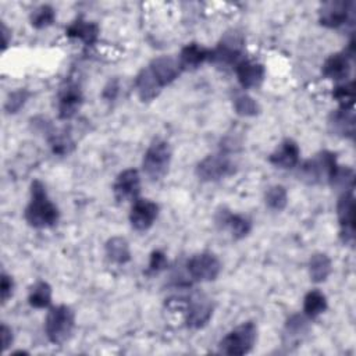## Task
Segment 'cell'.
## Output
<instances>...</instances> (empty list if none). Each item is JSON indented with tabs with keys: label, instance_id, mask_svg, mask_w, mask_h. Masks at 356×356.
<instances>
[{
	"label": "cell",
	"instance_id": "obj_2",
	"mask_svg": "<svg viewBox=\"0 0 356 356\" xmlns=\"http://www.w3.org/2000/svg\"><path fill=\"white\" fill-rule=\"evenodd\" d=\"M337 157L332 152L323 150L313 157L305 160L298 168V177L307 185L330 184L337 168Z\"/></svg>",
	"mask_w": 356,
	"mask_h": 356
},
{
	"label": "cell",
	"instance_id": "obj_20",
	"mask_svg": "<svg viewBox=\"0 0 356 356\" xmlns=\"http://www.w3.org/2000/svg\"><path fill=\"white\" fill-rule=\"evenodd\" d=\"M135 89L142 102H152L160 95L163 86L152 74V71L147 67H145L139 71V74L135 78Z\"/></svg>",
	"mask_w": 356,
	"mask_h": 356
},
{
	"label": "cell",
	"instance_id": "obj_9",
	"mask_svg": "<svg viewBox=\"0 0 356 356\" xmlns=\"http://www.w3.org/2000/svg\"><path fill=\"white\" fill-rule=\"evenodd\" d=\"M337 214L339 221V236L343 243L353 245L355 242V196L353 191L342 192L337 203Z\"/></svg>",
	"mask_w": 356,
	"mask_h": 356
},
{
	"label": "cell",
	"instance_id": "obj_8",
	"mask_svg": "<svg viewBox=\"0 0 356 356\" xmlns=\"http://www.w3.org/2000/svg\"><path fill=\"white\" fill-rule=\"evenodd\" d=\"M186 271L191 280L193 281H199V282L214 281L221 271V263L214 253L202 252V253L193 254L188 260Z\"/></svg>",
	"mask_w": 356,
	"mask_h": 356
},
{
	"label": "cell",
	"instance_id": "obj_32",
	"mask_svg": "<svg viewBox=\"0 0 356 356\" xmlns=\"http://www.w3.org/2000/svg\"><path fill=\"white\" fill-rule=\"evenodd\" d=\"M332 96L339 103V108H353V100H355L353 81H348L337 85L332 90Z\"/></svg>",
	"mask_w": 356,
	"mask_h": 356
},
{
	"label": "cell",
	"instance_id": "obj_25",
	"mask_svg": "<svg viewBox=\"0 0 356 356\" xmlns=\"http://www.w3.org/2000/svg\"><path fill=\"white\" fill-rule=\"evenodd\" d=\"M328 307L327 298L318 289H313L307 292L303 298V313L309 318H314L323 314Z\"/></svg>",
	"mask_w": 356,
	"mask_h": 356
},
{
	"label": "cell",
	"instance_id": "obj_13",
	"mask_svg": "<svg viewBox=\"0 0 356 356\" xmlns=\"http://www.w3.org/2000/svg\"><path fill=\"white\" fill-rule=\"evenodd\" d=\"M159 216V204L149 199H136L129 211V222L136 231L149 229Z\"/></svg>",
	"mask_w": 356,
	"mask_h": 356
},
{
	"label": "cell",
	"instance_id": "obj_30",
	"mask_svg": "<svg viewBox=\"0 0 356 356\" xmlns=\"http://www.w3.org/2000/svg\"><path fill=\"white\" fill-rule=\"evenodd\" d=\"M266 206L274 211H281L288 203V193L282 185H273L266 191L264 195Z\"/></svg>",
	"mask_w": 356,
	"mask_h": 356
},
{
	"label": "cell",
	"instance_id": "obj_37",
	"mask_svg": "<svg viewBox=\"0 0 356 356\" xmlns=\"http://www.w3.org/2000/svg\"><path fill=\"white\" fill-rule=\"evenodd\" d=\"M13 291H14V281L13 278L6 274V273H1V280H0V295H1V302L6 303L11 295H13Z\"/></svg>",
	"mask_w": 356,
	"mask_h": 356
},
{
	"label": "cell",
	"instance_id": "obj_29",
	"mask_svg": "<svg viewBox=\"0 0 356 356\" xmlns=\"http://www.w3.org/2000/svg\"><path fill=\"white\" fill-rule=\"evenodd\" d=\"M56 19V10L49 4H40L35 10H32L29 15L31 25L36 29H43L50 26Z\"/></svg>",
	"mask_w": 356,
	"mask_h": 356
},
{
	"label": "cell",
	"instance_id": "obj_38",
	"mask_svg": "<svg viewBox=\"0 0 356 356\" xmlns=\"http://www.w3.org/2000/svg\"><path fill=\"white\" fill-rule=\"evenodd\" d=\"M117 93H118V83H117V81L114 79V81H110V82L104 86L102 95H103V97H104L106 100H114L115 96H117Z\"/></svg>",
	"mask_w": 356,
	"mask_h": 356
},
{
	"label": "cell",
	"instance_id": "obj_27",
	"mask_svg": "<svg viewBox=\"0 0 356 356\" xmlns=\"http://www.w3.org/2000/svg\"><path fill=\"white\" fill-rule=\"evenodd\" d=\"M28 302L35 309H44L51 303V286L46 281L35 282L28 293Z\"/></svg>",
	"mask_w": 356,
	"mask_h": 356
},
{
	"label": "cell",
	"instance_id": "obj_22",
	"mask_svg": "<svg viewBox=\"0 0 356 356\" xmlns=\"http://www.w3.org/2000/svg\"><path fill=\"white\" fill-rule=\"evenodd\" d=\"M328 127L332 134L353 138L355 135V113L353 108H338L331 113Z\"/></svg>",
	"mask_w": 356,
	"mask_h": 356
},
{
	"label": "cell",
	"instance_id": "obj_21",
	"mask_svg": "<svg viewBox=\"0 0 356 356\" xmlns=\"http://www.w3.org/2000/svg\"><path fill=\"white\" fill-rule=\"evenodd\" d=\"M209 58H210V49L199 44V43H195V42L184 46L178 56V61H179L182 71L184 70H196Z\"/></svg>",
	"mask_w": 356,
	"mask_h": 356
},
{
	"label": "cell",
	"instance_id": "obj_24",
	"mask_svg": "<svg viewBox=\"0 0 356 356\" xmlns=\"http://www.w3.org/2000/svg\"><path fill=\"white\" fill-rule=\"evenodd\" d=\"M106 256L117 264H125L131 260L129 245L122 236H113L106 242Z\"/></svg>",
	"mask_w": 356,
	"mask_h": 356
},
{
	"label": "cell",
	"instance_id": "obj_36",
	"mask_svg": "<svg viewBox=\"0 0 356 356\" xmlns=\"http://www.w3.org/2000/svg\"><path fill=\"white\" fill-rule=\"evenodd\" d=\"M168 266V260L164 252L161 250H153L150 253V259H149V266H147V273L150 274H157L160 271H163L165 267Z\"/></svg>",
	"mask_w": 356,
	"mask_h": 356
},
{
	"label": "cell",
	"instance_id": "obj_26",
	"mask_svg": "<svg viewBox=\"0 0 356 356\" xmlns=\"http://www.w3.org/2000/svg\"><path fill=\"white\" fill-rule=\"evenodd\" d=\"M331 273V260L325 253H314L309 260V274L313 282H324Z\"/></svg>",
	"mask_w": 356,
	"mask_h": 356
},
{
	"label": "cell",
	"instance_id": "obj_31",
	"mask_svg": "<svg viewBox=\"0 0 356 356\" xmlns=\"http://www.w3.org/2000/svg\"><path fill=\"white\" fill-rule=\"evenodd\" d=\"M234 110L241 117H254L260 113V106L252 96L239 93L234 97Z\"/></svg>",
	"mask_w": 356,
	"mask_h": 356
},
{
	"label": "cell",
	"instance_id": "obj_34",
	"mask_svg": "<svg viewBox=\"0 0 356 356\" xmlns=\"http://www.w3.org/2000/svg\"><path fill=\"white\" fill-rule=\"evenodd\" d=\"M28 97H29V92L26 89H17V90L11 92L4 103V110L10 114L19 111L24 107V104L26 103Z\"/></svg>",
	"mask_w": 356,
	"mask_h": 356
},
{
	"label": "cell",
	"instance_id": "obj_40",
	"mask_svg": "<svg viewBox=\"0 0 356 356\" xmlns=\"http://www.w3.org/2000/svg\"><path fill=\"white\" fill-rule=\"evenodd\" d=\"M1 36H3V50H4L7 47V43H8V39H7L8 32H7V28H6L4 24L1 25Z\"/></svg>",
	"mask_w": 356,
	"mask_h": 356
},
{
	"label": "cell",
	"instance_id": "obj_3",
	"mask_svg": "<svg viewBox=\"0 0 356 356\" xmlns=\"http://www.w3.org/2000/svg\"><path fill=\"white\" fill-rule=\"evenodd\" d=\"M75 327V314L67 305L51 307L44 320V332L51 343L61 345L70 339Z\"/></svg>",
	"mask_w": 356,
	"mask_h": 356
},
{
	"label": "cell",
	"instance_id": "obj_12",
	"mask_svg": "<svg viewBox=\"0 0 356 356\" xmlns=\"http://www.w3.org/2000/svg\"><path fill=\"white\" fill-rule=\"evenodd\" d=\"M82 103L83 96L79 85L75 82H67L64 86L60 88L57 95L58 117L61 120L72 118L79 111Z\"/></svg>",
	"mask_w": 356,
	"mask_h": 356
},
{
	"label": "cell",
	"instance_id": "obj_4",
	"mask_svg": "<svg viewBox=\"0 0 356 356\" xmlns=\"http://www.w3.org/2000/svg\"><path fill=\"white\" fill-rule=\"evenodd\" d=\"M257 339V327L253 321L242 323L241 325L232 328L220 341V352L229 356H241L249 353Z\"/></svg>",
	"mask_w": 356,
	"mask_h": 356
},
{
	"label": "cell",
	"instance_id": "obj_17",
	"mask_svg": "<svg viewBox=\"0 0 356 356\" xmlns=\"http://www.w3.org/2000/svg\"><path fill=\"white\" fill-rule=\"evenodd\" d=\"M216 224L222 229H228L234 239L245 238L252 229V222L248 217L242 214L231 213L229 210H225V209L217 211Z\"/></svg>",
	"mask_w": 356,
	"mask_h": 356
},
{
	"label": "cell",
	"instance_id": "obj_10",
	"mask_svg": "<svg viewBox=\"0 0 356 356\" xmlns=\"http://www.w3.org/2000/svg\"><path fill=\"white\" fill-rule=\"evenodd\" d=\"M353 13V1L332 0L325 1L318 11V21L327 28H339L345 25Z\"/></svg>",
	"mask_w": 356,
	"mask_h": 356
},
{
	"label": "cell",
	"instance_id": "obj_19",
	"mask_svg": "<svg viewBox=\"0 0 356 356\" xmlns=\"http://www.w3.org/2000/svg\"><path fill=\"white\" fill-rule=\"evenodd\" d=\"M350 56L346 51H339L334 53L330 57L325 58L321 72L325 78L332 79V81H346L349 78L350 71H352V63H350Z\"/></svg>",
	"mask_w": 356,
	"mask_h": 356
},
{
	"label": "cell",
	"instance_id": "obj_39",
	"mask_svg": "<svg viewBox=\"0 0 356 356\" xmlns=\"http://www.w3.org/2000/svg\"><path fill=\"white\" fill-rule=\"evenodd\" d=\"M1 345H3V350H6L11 343H13V330L7 325V324H1Z\"/></svg>",
	"mask_w": 356,
	"mask_h": 356
},
{
	"label": "cell",
	"instance_id": "obj_7",
	"mask_svg": "<svg viewBox=\"0 0 356 356\" xmlns=\"http://www.w3.org/2000/svg\"><path fill=\"white\" fill-rule=\"evenodd\" d=\"M235 171V163L227 153L206 156L196 167V175L200 181L214 182L229 177Z\"/></svg>",
	"mask_w": 356,
	"mask_h": 356
},
{
	"label": "cell",
	"instance_id": "obj_5",
	"mask_svg": "<svg viewBox=\"0 0 356 356\" xmlns=\"http://www.w3.org/2000/svg\"><path fill=\"white\" fill-rule=\"evenodd\" d=\"M172 159V150L168 142L163 139H154L146 149L142 160V170L152 181L161 179L170 168Z\"/></svg>",
	"mask_w": 356,
	"mask_h": 356
},
{
	"label": "cell",
	"instance_id": "obj_6",
	"mask_svg": "<svg viewBox=\"0 0 356 356\" xmlns=\"http://www.w3.org/2000/svg\"><path fill=\"white\" fill-rule=\"evenodd\" d=\"M243 49H245V38L243 35L236 31L231 29L225 32L217 46L210 50L209 61L214 64L222 65H234L243 58Z\"/></svg>",
	"mask_w": 356,
	"mask_h": 356
},
{
	"label": "cell",
	"instance_id": "obj_1",
	"mask_svg": "<svg viewBox=\"0 0 356 356\" xmlns=\"http://www.w3.org/2000/svg\"><path fill=\"white\" fill-rule=\"evenodd\" d=\"M24 216L26 222L33 228H50L58 221V209L50 200L46 186L39 179L31 184V199Z\"/></svg>",
	"mask_w": 356,
	"mask_h": 356
},
{
	"label": "cell",
	"instance_id": "obj_35",
	"mask_svg": "<svg viewBox=\"0 0 356 356\" xmlns=\"http://www.w3.org/2000/svg\"><path fill=\"white\" fill-rule=\"evenodd\" d=\"M49 142L53 149V153L56 154H67L74 147V142L71 140V138L61 132H53L49 138Z\"/></svg>",
	"mask_w": 356,
	"mask_h": 356
},
{
	"label": "cell",
	"instance_id": "obj_14",
	"mask_svg": "<svg viewBox=\"0 0 356 356\" xmlns=\"http://www.w3.org/2000/svg\"><path fill=\"white\" fill-rule=\"evenodd\" d=\"M235 74L243 89L259 88L266 76L264 65L252 58H242L235 64Z\"/></svg>",
	"mask_w": 356,
	"mask_h": 356
},
{
	"label": "cell",
	"instance_id": "obj_23",
	"mask_svg": "<svg viewBox=\"0 0 356 356\" xmlns=\"http://www.w3.org/2000/svg\"><path fill=\"white\" fill-rule=\"evenodd\" d=\"M65 35L71 39H79L85 44H93L99 38V26L92 21L78 18L68 25Z\"/></svg>",
	"mask_w": 356,
	"mask_h": 356
},
{
	"label": "cell",
	"instance_id": "obj_28",
	"mask_svg": "<svg viewBox=\"0 0 356 356\" xmlns=\"http://www.w3.org/2000/svg\"><path fill=\"white\" fill-rule=\"evenodd\" d=\"M330 184L335 188L339 189L342 192H348V191H353L355 188V171L349 167H343V165H337Z\"/></svg>",
	"mask_w": 356,
	"mask_h": 356
},
{
	"label": "cell",
	"instance_id": "obj_11",
	"mask_svg": "<svg viewBox=\"0 0 356 356\" xmlns=\"http://www.w3.org/2000/svg\"><path fill=\"white\" fill-rule=\"evenodd\" d=\"M113 193L120 203L136 200L140 193V175L138 170L128 168L121 171L113 184Z\"/></svg>",
	"mask_w": 356,
	"mask_h": 356
},
{
	"label": "cell",
	"instance_id": "obj_15",
	"mask_svg": "<svg viewBox=\"0 0 356 356\" xmlns=\"http://www.w3.org/2000/svg\"><path fill=\"white\" fill-rule=\"evenodd\" d=\"M186 325L189 328L204 327L213 316V305L203 295H197L189 299L185 309Z\"/></svg>",
	"mask_w": 356,
	"mask_h": 356
},
{
	"label": "cell",
	"instance_id": "obj_33",
	"mask_svg": "<svg viewBox=\"0 0 356 356\" xmlns=\"http://www.w3.org/2000/svg\"><path fill=\"white\" fill-rule=\"evenodd\" d=\"M307 328H309L307 321L305 316H300V314L291 316L285 324V332L291 338H300L307 332Z\"/></svg>",
	"mask_w": 356,
	"mask_h": 356
},
{
	"label": "cell",
	"instance_id": "obj_16",
	"mask_svg": "<svg viewBox=\"0 0 356 356\" xmlns=\"http://www.w3.org/2000/svg\"><path fill=\"white\" fill-rule=\"evenodd\" d=\"M300 159V149L299 145L293 139H284L275 150L268 156V161L282 170H289L293 168L299 164Z\"/></svg>",
	"mask_w": 356,
	"mask_h": 356
},
{
	"label": "cell",
	"instance_id": "obj_18",
	"mask_svg": "<svg viewBox=\"0 0 356 356\" xmlns=\"http://www.w3.org/2000/svg\"><path fill=\"white\" fill-rule=\"evenodd\" d=\"M147 68L152 71V74L156 76V79L160 82L163 88L174 82L182 71L178 58H174L171 56L156 57L150 61Z\"/></svg>",
	"mask_w": 356,
	"mask_h": 356
}]
</instances>
